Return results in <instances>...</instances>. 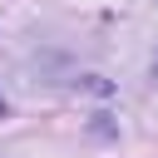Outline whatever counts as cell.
Listing matches in <instances>:
<instances>
[{
  "label": "cell",
  "instance_id": "1",
  "mask_svg": "<svg viewBox=\"0 0 158 158\" xmlns=\"http://www.w3.org/2000/svg\"><path fill=\"white\" fill-rule=\"evenodd\" d=\"M0 118H5V99H0Z\"/></svg>",
  "mask_w": 158,
  "mask_h": 158
}]
</instances>
